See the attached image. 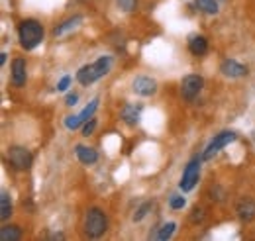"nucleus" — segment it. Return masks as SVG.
Returning <instances> with one entry per match:
<instances>
[{
	"label": "nucleus",
	"mask_w": 255,
	"mask_h": 241,
	"mask_svg": "<svg viewBox=\"0 0 255 241\" xmlns=\"http://www.w3.org/2000/svg\"><path fill=\"white\" fill-rule=\"evenodd\" d=\"M110 65H112L110 57H100V59H96L95 63H91V65L81 67L79 73H77V81H79L81 85H85V87H87V85H93L95 81L102 79V77L110 71Z\"/></svg>",
	"instance_id": "obj_1"
},
{
	"label": "nucleus",
	"mask_w": 255,
	"mask_h": 241,
	"mask_svg": "<svg viewBox=\"0 0 255 241\" xmlns=\"http://www.w3.org/2000/svg\"><path fill=\"white\" fill-rule=\"evenodd\" d=\"M18 37H20V43H22L24 49H33L43 39V26L37 20H24L20 24Z\"/></svg>",
	"instance_id": "obj_2"
},
{
	"label": "nucleus",
	"mask_w": 255,
	"mask_h": 241,
	"mask_svg": "<svg viewBox=\"0 0 255 241\" xmlns=\"http://www.w3.org/2000/svg\"><path fill=\"white\" fill-rule=\"evenodd\" d=\"M85 232H87L89 238H100L106 232V216H104V212L98 210V208H91L87 212Z\"/></svg>",
	"instance_id": "obj_3"
},
{
	"label": "nucleus",
	"mask_w": 255,
	"mask_h": 241,
	"mask_svg": "<svg viewBox=\"0 0 255 241\" xmlns=\"http://www.w3.org/2000/svg\"><path fill=\"white\" fill-rule=\"evenodd\" d=\"M8 161H10V165L16 171H26V169L32 167V153L26 149V147L14 145V147L8 149Z\"/></svg>",
	"instance_id": "obj_4"
},
{
	"label": "nucleus",
	"mask_w": 255,
	"mask_h": 241,
	"mask_svg": "<svg viewBox=\"0 0 255 241\" xmlns=\"http://www.w3.org/2000/svg\"><path fill=\"white\" fill-rule=\"evenodd\" d=\"M198 179H200V159L196 157V159H192L191 163L187 165V169H185V173H183V179L179 182L181 190H183V192L192 190V188L196 186Z\"/></svg>",
	"instance_id": "obj_5"
},
{
	"label": "nucleus",
	"mask_w": 255,
	"mask_h": 241,
	"mask_svg": "<svg viewBox=\"0 0 255 241\" xmlns=\"http://www.w3.org/2000/svg\"><path fill=\"white\" fill-rule=\"evenodd\" d=\"M232 141H236V133L234 131H222V133H218L210 143H208V147H206V151L202 153V159L204 161H208V159H212L216 153L220 149H224L226 145H230Z\"/></svg>",
	"instance_id": "obj_6"
},
{
	"label": "nucleus",
	"mask_w": 255,
	"mask_h": 241,
	"mask_svg": "<svg viewBox=\"0 0 255 241\" xmlns=\"http://www.w3.org/2000/svg\"><path fill=\"white\" fill-rule=\"evenodd\" d=\"M202 87H204L202 77H198V75H189V77H185L183 83H181V94H183L185 100H194V98L200 94Z\"/></svg>",
	"instance_id": "obj_7"
},
{
	"label": "nucleus",
	"mask_w": 255,
	"mask_h": 241,
	"mask_svg": "<svg viewBox=\"0 0 255 241\" xmlns=\"http://www.w3.org/2000/svg\"><path fill=\"white\" fill-rule=\"evenodd\" d=\"M157 91V83L149 77H137L133 81V92L139 94V96H151Z\"/></svg>",
	"instance_id": "obj_8"
},
{
	"label": "nucleus",
	"mask_w": 255,
	"mask_h": 241,
	"mask_svg": "<svg viewBox=\"0 0 255 241\" xmlns=\"http://www.w3.org/2000/svg\"><path fill=\"white\" fill-rule=\"evenodd\" d=\"M220 71H222L226 77H230V79H238V77H244V75H248V67L240 65L238 61H234V59H226V61H224L222 67H220Z\"/></svg>",
	"instance_id": "obj_9"
},
{
	"label": "nucleus",
	"mask_w": 255,
	"mask_h": 241,
	"mask_svg": "<svg viewBox=\"0 0 255 241\" xmlns=\"http://www.w3.org/2000/svg\"><path fill=\"white\" fill-rule=\"evenodd\" d=\"M12 85L14 87L26 85V61L20 59V57L12 61Z\"/></svg>",
	"instance_id": "obj_10"
},
{
	"label": "nucleus",
	"mask_w": 255,
	"mask_h": 241,
	"mask_svg": "<svg viewBox=\"0 0 255 241\" xmlns=\"http://www.w3.org/2000/svg\"><path fill=\"white\" fill-rule=\"evenodd\" d=\"M238 216H240V220H244V222H252L255 218V202L254 200H250V198H244L240 204H238Z\"/></svg>",
	"instance_id": "obj_11"
},
{
	"label": "nucleus",
	"mask_w": 255,
	"mask_h": 241,
	"mask_svg": "<svg viewBox=\"0 0 255 241\" xmlns=\"http://www.w3.org/2000/svg\"><path fill=\"white\" fill-rule=\"evenodd\" d=\"M189 49H191L192 55H196V57L206 55V51H208V41H206V37H202V35H192L191 39H189Z\"/></svg>",
	"instance_id": "obj_12"
},
{
	"label": "nucleus",
	"mask_w": 255,
	"mask_h": 241,
	"mask_svg": "<svg viewBox=\"0 0 255 241\" xmlns=\"http://www.w3.org/2000/svg\"><path fill=\"white\" fill-rule=\"evenodd\" d=\"M75 153H77L79 161H81V163H85V165H95L96 161H98V153H96L93 147L77 145V147H75Z\"/></svg>",
	"instance_id": "obj_13"
},
{
	"label": "nucleus",
	"mask_w": 255,
	"mask_h": 241,
	"mask_svg": "<svg viewBox=\"0 0 255 241\" xmlns=\"http://www.w3.org/2000/svg\"><path fill=\"white\" fill-rule=\"evenodd\" d=\"M139 112H141V106H135V104H126L122 108V120L126 121L128 125H135L139 121Z\"/></svg>",
	"instance_id": "obj_14"
},
{
	"label": "nucleus",
	"mask_w": 255,
	"mask_h": 241,
	"mask_svg": "<svg viewBox=\"0 0 255 241\" xmlns=\"http://www.w3.org/2000/svg\"><path fill=\"white\" fill-rule=\"evenodd\" d=\"M22 238V232L18 226H4L0 230V241H18Z\"/></svg>",
	"instance_id": "obj_15"
},
{
	"label": "nucleus",
	"mask_w": 255,
	"mask_h": 241,
	"mask_svg": "<svg viewBox=\"0 0 255 241\" xmlns=\"http://www.w3.org/2000/svg\"><path fill=\"white\" fill-rule=\"evenodd\" d=\"M83 22V18L81 16H75V18H69V20H65L63 24H59L55 30H53V33L55 35H63V33H67V31H71V30H75L79 24Z\"/></svg>",
	"instance_id": "obj_16"
},
{
	"label": "nucleus",
	"mask_w": 255,
	"mask_h": 241,
	"mask_svg": "<svg viewBox=\"0 0 255 241\" xmlns=\"http://www.w3.org/2000/svg\"><path fill=\"white\" fill-rule=\"evenodd\" d=\"M10 214H12L10 196H8V192H2V196H0V218H2V220H8Z\"/></svg>",
	"instance_id": "obj_17"
},
{
	"label": "nucleus",
	"mask_w": 255,
	"mask_h": 241,
	"mask_svg": "<svg viewBox=\"0 0 255 241\" xmlns=\"http://www.w3.org/2000/svg\"><path fill=\"white\" fill-rule=\"evenodd\" d=\"M198 10L206 12V14H216L218 12V0H194Z\"/></svg>",
	"instance_id": "obj_18"
},
{
	"label": "nucleus",
	"mask_w": 255,
	"mask_h": 241,
	"mask_svg": "<svg viewBox=\"0 0 255 241\" xmlns=\"http://www.w3.org/2000/svg\"><path fill=\"white\" fill-rule=\"evenodd\" d=\"M177 230V224H173V222H169V224H163L159 228V232L155 234V240H161V241H165V240H169L171 236H173V232Z\"/></svg>",
	"instance_id": "obj_19"
},
{
	"label": "nucleus",
	"mask_w": 255,
	"mask_h": 241,
	"mask_svg": "<svg viewBox=\"0 0 255 241\" xmlns=\"http://www.w3.org/2000/svg\"><path fill=\"white\" fill-rule=\"evenodd\" d=\"M98 108V98H95V100H91V104L79 114V118H81V121H89L91 118H93V114H95V110Z\"/></svg>",
	"instance_id": "obj_20"
},
{
	"label": "nucleus",
	"mask_w": 255,
	"mask_h": 241,
	"mask_svg": "<svg viewBox=\"0 0 255 241\" xmlns=\"http://www.w3.org/2000/svg\"><path fill=\"white\" fill-rule=\"evenodd\" d=\"M151 210V202H143L137 210H135V214H133V222H141L145 216H147V212Z\"/></svg>",
	"instance_id": "obj_21"
},
{
	"label": "nucleus",
	"mask_w": 255,
	"mask_h": 241,
	"mask_svg": "<svg viewBox=\"0 0 255 241\" xmlns=\"http://www.w3.org/2000/svg\"><path fill=\"white\" fill-rule=\"evenodd\" d=\"M185 204H187V200L183 196H171V200H169V206L173 210H181V208H185Z\"/></svg>",
	"instance_id": "obj_22"
},
{
	"label": "nucleus",
	"mask_w": 255,
	"mask_h": 241,
	"mask_svg": "<svg viewBox=\"0 0 255 241\" xmlns=\"http://www.w3.org/2000/svg\"><path fill=\"white\" fill-rule=\"evenodd\" d=\"M81 123H83V121H81L79 116H67V118H65V125H67L69 129H77Z\"/></svg>",
	"instance_id": "obj_23"
},
{
	"label": "nucleus",
	"mask_w": 255,
	"mask_h": 241,
	"mask_svg": "<svg viewBox=\"0 0 255 241\" xmlns=\"http://www.w3.org/2000/svg\"><path fill=\"white\" fill-rule=\"evenodd\" d=\"M95 127H96V120L95 118H91L89 121H85V125H83V135H91L93 131H95Z\"/></svg>",
	"instance_id": "obj_24"
},
{
	"label": "nucleus",
	"mask_w": 255,
	"mask_h": 241,
	"mask_svg": "<svg viewBox=\"0 0 255 241\" xmlns=\"http://www.w3.org/2000/svg\"><path fill=\"white\" fill-rule=\"evenodd\" d=\"M118 6L122 10H126V12H131L135 8V0H118Z\"/></svg>",
	"instance_id": "obj_25"
},
{
	"label": "nucleus",
	"mask_w": 255,
	"mask_h": 241,
	"mask_svg": "<svg viewBox=\"0 0 255 241\" xmlns=\"http://www.w3.org/2000/svg\"><path fill=\"white\" fill-rule=\"evenodd\" d=\"M69 85H71V77H63L61 81H59V85H57V91H67L69 89Z\"/></svg>",
	"instance_id": "obj_26"
},
{
	"label": "nucleus",
	"mask_w": 255,
	"mask_h": 241,
	"mask_svg": "<svg viewBox=\"0 0 255 241\" xmlns=\"http://www.w3.org/2000/svg\"><path fill=\"white\" fill-rule=\"evenodd\" d=\"M202 218H204V212L200 210V208H196V210L192 212V222H194V224H196V222H200V220H202Z\"/></svg>",
	"instance_id": "obj_27"
},
{
	"label": "nucleus",
	"mask_w": 255,
	"mask_h": 241,
	"mask_svg": "<svg viewBox=\"0 0 255 241\" xmlns=\"http://www.w3.org/2000/svg\"><path fill=\"white\" fill-rule=\"evenodd\" d=\"M77 100H79V96H77V94H69L65 102H67V106H75V104H77Z\"/></svg>",
	"instance_id": "obj_28"
},
{
	"label": "nucleus",
	"mask_w": 255,
	"mask_h": 241,
	"mask_svg": "<svg viewBox=\"0 0 255 241\" xmlns=\"http://www.w3.org/2000/svg\"><path fill=\"white\" fill-rule=\"evenodd\" d=\"M51 240H63V234H53Z\"/></svg>",
	"instance_id": "obj_29"
},
{
	"label": "nucleus",
	"mask_w": 255,
	"mask_h": 241,
	"mask_svg": "<svg viewBox=\"0 0 255 241\" xmlns=\"http://www.w3.org/2000/svg\"><path fill=\"white\" fill-rule=\"evenodd\" d=\"M6 57H8V55H6V53H0V63H2V65H4V63H6Z\"/></svg>",
	"instance_id": "obj_30"
},
{
	"label": "nucleus",
	"mask_w": 255,
	"mask_h": 241,
	"mask_svg": "<svg viewBox=\"0 0 255 241\" xmlns=\"http://www.w3.org/2000/svg\"><path fill=\"white\" fill-rule=\"evenodd\" d=\"M254 139H255V131H254Z\"/></svg>",
	"instance_id": "obj_31"
}]
</instances>
